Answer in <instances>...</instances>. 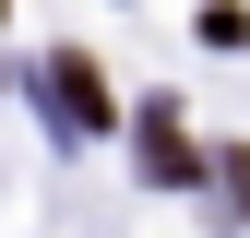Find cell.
Wrapping results in <instances>:
<instances>
[{"label": "cell", "mask_w": 250, "mask_h": 238, "mask_svg": "<svg viewBox=\"0 0 250 238\" xmlns=\"http://www.w3.org/2000/svg\"><path fill=\"white\" fill-rule=\"evenodd\" d=\"M36 96L60 107V131H72V143H107V131H119V96H107V72H96L83 48H60V60H48Z\"/></svg>", "instance_id": "1"}, {"label": "cell", "mask_w": 250, "mask_h": 238, "mask_svg": "<svg viewBox=\"0 0 250 238\" xmlns=\"http://www.w3.org/2000/svg\"><path fill=\"white\" fill-rule=\"evenodd\" d=\"M131 155H143V178H155V191H203V143L179 131V107H143Z\"/></svg>", "instance_id": "2"}, {"label": "cell", "mask_w": 250, "mask_h": 238, "mask_svg": "<svg viewBox=\"0 0 250 238\" xmlns=\"http://www.w3.org/2000/svg\"><path fill=\"white\" fill-rule=\"evenodd\" d=\"M203 48H250V12H238V0H203Z\"/></svg>", "instance_id": "3"}, {"label": "cell", "mask_w": 250, "mask_h": 238, "mask_svg": "<svg viewBox=\"0 0 250 238\" xmlns=\"http://www.w3.org/2000/svg\"><path fill=\"white\" fill-rule=\"evenodd\" d=\"M214 178H227V202H238V226H250V143H238V155H214Z\"/></svg>", "instance_id": "4"}]
</instances>
